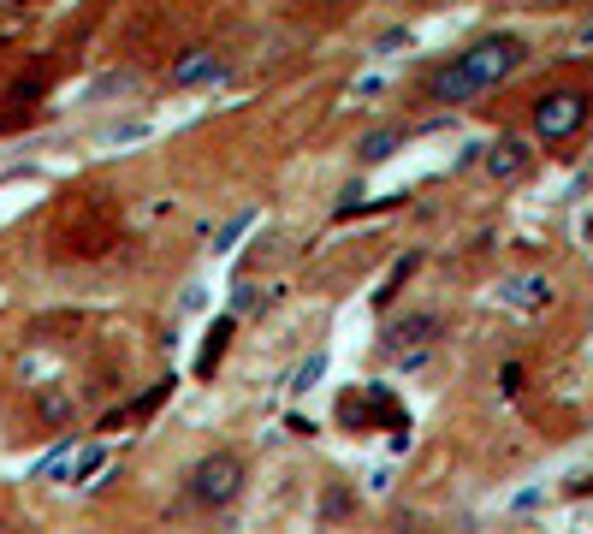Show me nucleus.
Listing matches in <instances>:
<instances>
[{"label":"nucleus","mask_w":593,"mask_h":534,"mask_svg":"<svg viewBox=\"0 0 593 534\" xmlns=\"http://www.w3.org/2000/svg\"><path fill=\"white\" fill-rule=\"evenodd\" d=\"M523 54H528V48H523L516 36H487V42H475L469 54H457L445 71H433L427 95L445 101V107H457V101H475V95L499 90V83L511 78L516 66H523Z\"/></svg>","instance_id":"1"},{"label":"nucleus","mask_w":593,"mask_h":534,"mask_svg":"<svg viewBox=\"0 0 593 534\" xmlns=\"http://www.w3.org/2000/svg\"><path fill=\"white\" fill-rule=\"evenodd\" d=\"M499 303H511V309L534 315V309H546V303H552V280H540V273H516V280L499 285Z\"/></svg>","instance_id":"5"},{"label":"nucleus","mask_w":593,"mask_h":534,"mask_svg":"<svg viewBox=\"0 0 593 534\" xmlns=\"http://www.w3.org/2000/svg\"><path fill=\"white\" fill-rule=\"evenodd\" d=\"M392 143H398V132H374L363 143V161H386V155H392Z\"/></svg>","instance_id":"10"},{"label":"nucleus","mask_w":593,"mask_h":534,"mask_svg":"<svg viewBox=\"0 0 593 534\" xmlns=\"http://www.w3.org/2000/svg\"><path fill=\"white\" fill-rule=\"evenodd\" d=\"M243 226H250V214H238V220H231V226H226V232H220V243H214V250H231V238H238V232H243Z\"/></svg>","instance_id":"12"},{"label":"nucleus","mask_w":593,"mask_h":534,"mask_svg":"<svg viewBox=\"0 0 593 534\" xmlns=\"http://www.w3.org/2000/svg\"><path fill=\"white\" fill-rule=\"evenodd\" d=\"M582 125H588V95L582 90H552V95L534 101V132H540L546 143L575 137Z\"/></svg>","instance_id":"2"},{"label":"nucleus","mask_w":593,"mask_h":534,"mask_svg":"<svg viewBox=\"0 0 593 534\" xmlns=\"http://www.w3.org/2000/svg\"><path fill=\"white\" fill-rule=\"evenodd\" d=\"M226 339H231V321H220V327H214V339H208V351H202V374H214V363H220V356H226Z\"/></svg>","instance_id":"8"},{"label":"nucleus","mask_w":593,"mask_h":534,"mask_svg":"<svg viewBox=\"0 0 593 534\" xmlns=\"http://www.w3.org/2000/svg\"><path fill=\"white\" fill-rule=\"evenodd\" d=\"M321 368H327V356H321V351H315V356H309V363H303V368L292 374V393H309V386H315V380H321Z\"/></svg>","instance_id":"9"},{"label":"nucleus","mask_w":593,"mask_h":534,"mask_svg":"<svg viewBox=\"0 0 593 534\" xmlns=\"http://www.w3.org/2000/svg\"><path fill=\"white\" fill-rule=\"evenodd\" d=\"M238 487H243V457H231V452H214L191 469V499L196 504H231Z\"/></svg>","instance_id":"3"},{"label":"nucleus","mask_w":593,"mask_h":534,"mask_svg":"<svg viewBox=\"0 0 593 534\" xmlns=\"http://www.w3.org/2000/svg\"><path fill=\"white\" fill-rule=\"evenodd\" d=\"M101 464H107V452H101V445H90V452H83L78 464H71V481H83V475H95Z\"/></svg>","instance_id":"11"},{"label":"nucleus","mask_w":593,"mask_h":534,"mask_svg":"<svg viewBox=\"0 0 593 534\" xmlns=\"http://www.w3.org/2000/svg\"><path fill=\"white\" fill-rule=\"evenodd\" d=\"M487 172H493V179H504V184H511V179H523V172H528V149H523L516 137L493 143V149H487Z\"/></svg>","instance_id":"6"},{"label":"nucleus","mask_w":593,"mask_h":534,"mask_svg":"<svg viewBox=\"0 0 593 534\" xmlns=\"http://www.w3.org/2000/svg\"><path fill=\"white\" fill-rule=\"evenodd\" d=\"M433 333H440V315H403V321L392 327V351H403V344H410V351H422Z\"/></svg>","instance_id":"7"},{"label":"nucleus","mask_w":593,"mask_h":534,"mask_svg":"<svg viewBox=\"0 0 593 534\" xmlns=\"http://www.w3.org/2000/svg\"><path fill=\"white\" fill-rule=\"evenodd\" d=\"M179 90H191V83H214V78H226V60L214 48H184L179 60H172V71H167Z\"/></svg>","instance_id":"4"}]
</instances>
